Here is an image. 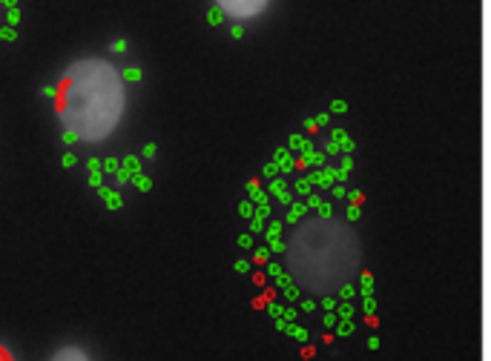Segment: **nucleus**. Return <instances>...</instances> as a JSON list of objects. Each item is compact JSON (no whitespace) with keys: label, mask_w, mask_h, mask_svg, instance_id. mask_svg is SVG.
<instances>
[{"label":"nucleus","mask_w":491,"mask_h":361,"mask_svg":"<svg viewBox=\"0 0 491 361\" xmlns=\"http://www.w3.org/2000/svg\"><path fill=\"white\" fill-rule=\"evenodd\" d=\"M103 169H106V172H112V175H115V172H118V169H121V164H118V161H115V158H106V161H103Z\"/></svg>","instance_id":"nucleus-27"},{"label":"nucleus","mask_w":491,"mask_h":361,"mask_svg":"<svg viewBox=\"0 0 491 361\" xmlns=\"http://www.w3.org/2000/svg\"><path fill=\"white\" fill-rule=\"evenodd\" d=\"M238 246H253V232H244V235H238Z\"/></svg>","instance_id":"nucleus-32"},{"label":"nucleus","mask_w":491,"mask_h":361,"mask_svg":"<svg viewBox=\"0 0 491 361\" xmlns=\"http://www.w3.org/2000/svg\"><path fill=\"white\" fill-rule=\"evenodd\" d=\"M267 312H270L273 318H279V315H282V307H279V304H273V301H267Z\"/></svg>","instance_id":"nucleus-38"},{"label":"nucleus","mask_w":491,"mask_h":361,"mask_svg":"<svg viewBox=\"0 0 491 361\" xmlns=\"http://www.w3.org/2000/svg\"><path fill=\"white\" fill-rule=\"evenodd\" d=\"M282 227H285L282 221H270V224H267V238H273V235H282Z\"/></svg>","instance_id":"nucleus-25"},{"label":"nucleus","mask_w":491,"mask_h":361,"mask_svg":"<svg viewBox=\"0 0 491 361\" xmlns=\"http://www.w3.org/2000/svg\"><path fill=\"white\" fill-rule=\"evenodd\" d=\"M276 166H279V172H290V169H296V161H293V155L288 149H279L276 152Z\"/></svg>","instance_id":"nucleus-7"},{"label":"nucleus","mask_w":491,"mask_h":361,"mask_svg":"<svg viewBox=\"0 0 491 361\" xmlns=\"http://www.w3.org/2000/svg\"><path fill=\"white\" fill-rule=\"evenodd\" d=\"M121 169L132 178V175H138V172H141V164H138V158H124V166H121Z\"/></svg>","instance_id":"nucleus-13"},{"label":"nucleus","mask_w":491,"mask_h":361,"mask_svg":"<svg viewBox=\"0 0 491 361\" xmlns=\"http://www.w3.org/2000/svg\"><path fill=\"white\" fill-rule=\"evenodd\" d=\"M330 141L339 147V152H354V141L348 138V132L345 129H333L330 132Z\"/></svg>","instance_id":"nucleus-6"},{"label":"nucleus","mask_w":491,"mask_h":361,"mask_svg":"<svg viewBox=\"0 0 491 361\" xmlns=\"http://www.w3.org/2000/svg\"><path fill=\"white\" fill-rule=\"evenodd\" d=\"M144 155H147V158H153V155H155V144H147V147H144Z\"/></svg>","instance_id":"nucleus-49"},{"label":"nucleus","mask_w":491,"mask_h":361,"mask_svg":"<svg viewBox=\"0 0 491 361\" xmlns=\"http://www.w3.org/2000/svg\"><path fill=\"white\" fill-rule=\"evenodd\" d=\"M124 49H127V43H124V40H115V43H112V52H124Z\"/></svg>","instance_id":"nucleus-48"},{"label":"nucleus","mask_w":491,"mask_h":361,"mask_svg":"<svg viewBox=\"0 0 491 361\" xmlns=\"http://www.w3.org/2000/svg\"><path fill=\"white\" fill-rule=\"evenodd\" d=\"M307 215V207L305 204H290V212H288V224H299L302 218Z\"/></svg>","instance_id":"nucleus-10"},{"label":"nucleus","mask_w":491,"mask_h":361,"mask_svg":"<svg viewBox=\"0 0 491 361\" xmlns=\"http://www.w3.org/2000/svg\"><path fill=\"white\" fill-rule=\"evenodd\" d=\"M49 361H89V356H86L81 347L69 344V347H61V350H58Z\"/></svg>","instance_id":"nucleus-4"},{"label":"nucleus","mask_w":491,"mask_h":361,"mask_svg":"<svg viewBox=\"0 0 491 361\" xmlns=\"http://www.w3.org/2000/svg\"><path fill=\"white\" fill-rule=\"evenodd\" d=\"M89 183L98 189V186H103V178H101V172H89Z\"/></svg>","instance_id":"nucleus-33"},{"label":"nucleus","mask_w":491,"mask_h":361,"mask_svg":"<svg viewBox=\"0 0 491 361\" xmlns=\"http://www.w3.org/2000/svg\"><path fill=\"white\" fill-rule=\"evenodd\" d=\"M115 178H118V183H127V180H132L130 175H127V172H124V169H118V172H115Z\"/></svg>","instance_id":"nucleus-44"},{"label":"nucleus","mask_w":491,"mask_h":361,"mask_svg":"<svg viewBox=\"0 0 491 361\" xmlns=\"http://www.w3.org/2000/svg\"><path fill=\"white\" fill-rule=\"evenodd\" d=\"M267 249H270V252H285V241H282V235L267 238Z\"/></svg>","instance_id":"nucleus-15"},{"label":"nucleus","mask_w":491,"mask_h":361,"mask_svg":"<svg viewBox=\"0 0 491 361\" xmlns=\"http://www.w3.org/2000/svg\"><path fill=\"white\" fill-rule=\"evenodd\" d=\"M305 147H310V141H305L302 135H290V149H299V152H302Z\"/></svg>","instance_id":"nucleus-19"},{"label":"nucleus","mask_w":491,"mask_h":361,"mask_svg":"<svg viewBox=\"0 0 491 361\" xmlns=\"http://www.w3.org/2000/svg\"><path fill=\"white\" fill-rule=\"evenodd\" d=\"M310 189H313V183H310L307 178L296 180V192H299V195H310Z\"/></svg>","instance_id":"nucleus-20"},{"label":"nucleus","mask_w":491,"mask_h":361,"mask_svg":"<svg viewBox=\"0 0 491 361\" xmlns=\"http://www.w3.org/2000/svg\"><path fill=\"white\" fill-rule=\"evenodd\" d=\"M132 180H135V186L141 189V192H147V189L153 186V180L147 178V175H141V172H138V175H132Z\"/></svg>","instance_id":"nucleus-18"},{"label":"nucleus","mask_w":491,"mask_h":361,"mask_svg":"<svg viewBox=\"0 0 491 361\" xmlns=\"http://www.w3.org/2000/svg\"><path fill=\"white\" fill-rule=\"evenodd\" d=\"M267 272H270L273 278H276V275H282V272H285V270H282V267H279V264H270V267H267Z\"/></svg>","instance_id":"nucleus-42"},{"label":"nucleus","mask_w":491,"mask_h":361,"mask_svg":"<svg viewBox=\"0 0 491 361\" xmlns=\"http://www.w3.org/2000/svg\"><path fill=\"white\" fill-rule=\"evenodd\" d=\"M264 175H267V178H279V166H276V161H270V164L264 166Z\"/></svg>","instance_id":"nucleus-29"},{"label":"nucleus","mask_w":491,"mask_h":361,"mask_svg":"<svg viewBox=\"0 0 491 361\" xmlns=\"http://www.w3.org/2000/svg\"><path fill=\"white\" fill-rule=\"evenodd\" d=\"M89 172H101V161H98V158L89 161Z\"/></svg>","instance_id":"nucleus-45"},{"label":"nucleus","mask_w":491,"mask_h":361,"mask_svg":"<svg viewBox=\"0 0 491 361\" xmlns=\"http://www.w3.org/2000/svg\"><path fill=\"white\" fill-rule=\"evenodd\" d=\"M336 152H339V147L333 144V141H327V155H336Z\"/></svg>","instance_id":"nucleus-51"},{"label":"nucleus","mask_w":491,"mask_h":361,"mask_svg":"<svg viewBox=\"0 0 491 361\" xmlns=\"http://www.w3.org/2000/svg\"><path fill=\"white\" fill-rule=\"evenodd\" d=\"M207 20H210V23H213V26H219L221 20H224V15H221L219 9H210V15H207Z\"/></svg>","instance_id":"nucleus-28"},{"label":"nucleus","mask_w":491,"mask_h":361,"mask_svg":"<svg viewBox=\"0 0 491 361\" xmlns=\"http://www.w3.org/2000/svg\"><path fill=\"white\" fill-rule=\"evenodd\" d=\"M336 318H354V307H351L348 301L336 304Z\"/></svg>","instance_id":"nucleus-17"},{"label":"nucleus","mask_w":491,"mask_h":361,"mask_svg":"<svg viewBox=\"0 0 491 361\" xmlns=\"http://www.w3.org/2000/svg\"><path fill=\"white\" fill-rule=\"evenodd\" d=\"M270 195H276L282 204H290V192H288V186H285V180L282 178H276L270 183Z\"/></svg>","instance_id":"nucleus-8"},{"label":"nucleus","mask_w":491,"mask_h":361,"mask_svg":"<svg viewBox=\"0 0 491 361\" xmlns=\"http://www.w3.org/2000/svg\"><path fill=\"white\" fill-rule=\"evenodd\" d=\"M345 109H348L345 100H333V103H330V112H345Z\"/></svg>","instance_id":"nucleus-39"},{"label":"nucleus","mask_w":491,"mask_h":361,"mask_svg":"<svg viewBox=\"0 0 491 361\" xmlns=\"http://www.w3.org/2000/svg\"><path fill=\"white\" fill-rule=\"evenodd\" d=\"M319 301H322V307H325L327 312H330V310H336V304H339V298H336V296H322Z\"/></svg>","instance_id":"nucleus-21"},{"label":"nucleus","mask_w":491,"mask_h":361,"mask_svg":"<svg viewBox=\"0 0 491 361\" xmlns=\"http://www.w3.org/2000/svg\"><path fill=\"white\" fill-rule=\"evenodd\" d=\"M0 37H3V40H15V29H12V26H3V29H0Z\"/></svg>","instance_id":"nucleus-35"},{"label":"nucleus","mask_w":491,"mask_h":361,"mask_svg":"<svg viewBox=\"0 0 491 361\" xmlns=\"http://www.w3.org/2000/svg\"><path fill=\"white\" fill-rule=\"evenodd\" d=\"M236 270H238V272H247V270H250V264H247V261H236Z\"/></svg>","instance_id":"nucleus-47"},{"label":"nucleus","mask_w":491,"mask_h":361,"mask_svg":"<svg viewBox=\"0 0 491 361\" xmlns=\"http://www.w3.org/2000/svg\"><path fill=\"white\" fill-rule=\"evenodd\" d=\"M270 6V0H216V9L230 20H253Z\"/></svg>","instance_id":"nucleus-3"},{"label":"nucleus","mask_w":491,"mask_h":361,"mask_svg":"<svg viewBox=\"0 0 491 361\" xmlns=\"http://www.w3.org/2000/svg\"><path fill=\"white\" fill-rule=\"evenodd\" d=\"M6 20H9V26H15V23H20V12H17V6H12V9H6Z\"/></svg>","instance_id":"nucleus-24"},{"label":"nucleus","mask_w":491,"mask_h":361,"mask_svg":"<svg viewBox=\"0 0 491 361\" xmlns=\"http://www.w3.org/2000/svg\"><path fill=\"white\" fill-rule=\"evenodd\" d=\"M262 230H264V221L253 215V218H250V232H262Z\"/></svg>","instance_id":"nucleus-30"},{"label":"nucleus","mask_w":491,"mask_h":361,"mask_svg":"<svg viewBox=\"0 0 491 361\" xmlns=\"http://www.w3.org/2000/svg\"><path fill=\"white\" fill-rule=\"evenodd\" d=\"M0 361H15V356H12V353H9L3 344H0Z\"/></svg>","instance_id":"nucleus-41"},{"label":"nucleus","mask_w":491,"mask_h":361,"mask_svg":"<svg viewBox=\"0 0 491 361\" xmlns=\"http://www.w3.org/2000/svg\"><path fill=\"white\" fill-rule=\"evenodd\" d=\"M359 218V204H351L348 207V221H356Z\"/></svg>","instance_id":"nucleus-37"},{"label":"nucleus","mask_w":491,"mask_h":361,"mask_svg":"<svg viewBox=\"0 0 491 361\" xmlns=\"http://www.w3.org/2000/svg\"><path fill=\"white\" fill-rule=\"evenodd\" d=\"M322 161H325L322 152H316L313 147H305L302 149V158L296 161V166H322Z\"/></svg>","instance_id":"nucleus-5"},{"label":"nucleus","mask_w":491,"mask_h":361,"mask_svg":"<svg viewBox=\"0 0 491 361\" xmlns=\"http://www.w3.org/2000/svg\"><path fill=\"white\" fill-rule=\"evenodd\" d=\"M285 330H288L293 338H299V341H305V338H307V330H302V327H293V324H288Z\"/></svg>","instance_id":"nucleus-22"},{"label":"nucleus","mask_w":491,"mask_h":361,"mask_svg":"<svg viewBox=\"0 0 491 361\" xmlns=\"http://www.w3.org/2000/svg\"><path fill=\"white\" fill-rule=\"evenodd\" d=\"M351 166H354V161H351V158H342V166H339V169H345V172H351Z\"/></svg>","instance_id":"nucleus-46"},{"label":"nucleus","mask_w":491,"mask_h":361,"mask_svg":"<svg viewBox=\"0 0 491 361\" xmlns=\"http://www.w3.org/2000/svg\"><path fill=\"white\" fill-rule=\"evenodd\" d=\"M354 332V318H339L336 321V335H351Z\"/></svg>","instance_id":"nucleus-12"},{"label":"nucleus","mask_w":491,"mask_h":361,"mask_svg":"<svg viewBox=\"0 0 491 361\" xmlns=\"http://www.w3.org/2000/svg\"><path fill=\"white\" fill-rule=\"evenodd\" d=\"M98 192H101V198L106 201V207H109V210H118V207H121V195H118V192H112V189H106V186H98Z\"/></svg>","instance_id":"nucleus-9"},{"label":"nucleus","mask_w":491,"mask_h":361,"mask_svg":"<svg viewBox=\"0 0 491 361\" xmlns=\"http://www.w3.org/2000/svg\"><path fill=\"white\" fill-rule=\"evenodd\" d=\"M373 310H376V301H373V296H365V312H368V315H373Z\"/></svg>","instance_id":"nucleus-36"},{"label":"nucleus","mask_w":491,"mask_h":361,"mask_svg":"<svg viewBox=\"0 0 491 361\" xmlns=\"http://www.w3.org/2000/svg\"><path fill=\"white\" fill-rule=\"evenodd\" d=\"M285 298H288V301H296V298H299V287H293V284L285 287Z\"/></svg>","instance_id":"nucleus-31"},{"label":"nucleus","mask_w":491,"mask_h":361,"mask_svg":"<svg viewBox=\"0 0 491 361\" xmlns=\"http://www.w3.org/2000/svg\"><path fill=\"white\" fill-rule=\"evenodd\" d=\"M293 287L307 296H336L362 270V241L342 218H305L285 244Z\"/></svg>","instance_id":"nucleus-1"},{"label":"nucleus","mask_w":491,"mask_h":361,"mask_svg":"<svg viewBox=\"0 0 491 361\" xmlns=\"http://www.w3.org/2000/svg\"><path fill=\"white\" fill-rule=\"evenodd\" d=\"M267 258H270V249H264V246H262V249H256V252H253V261H256V264H264Z\"/></svg>","instance_id":"nucleus-26"},{"label":"nucleus","mask_w":491,"mask_h":361,"mask_svg":"<svg viewBox=\"0 0 491 361\" xmlns=\"http://www.w3.org/2000/svg\"><path fill=\"white\" fill-rule=\"evenodd\" d=\"M121 81L138 83V81H141V69H138V66H127V69H124V75H121Z\"/></svg>","instance_id":"nucleus-14"},{"label":"nucleus","mask_w":491,"mask_h":361,"mask_svg":"<svg viewBox=\"0 0 491 361\" xmlns=\"http://www.w3.org/2000/svg\"><path fill=\"white\" fill-rule=\"evenodd\" d=\"M238 212L244 215V218H253V212H256L253 201H244V204H238Z\"/></svg>","instance_id":"nucleus-23"},{"label":"nucleus","mask_w":491,"mask_h":361,"mask_svg":"<svg viewBox=\"0 0 491 361\" xmlns=\"http://www.w3.org/2000/svg\"><path fill=\"white\" fill-rule=\"evenodd\" d=\"M336 321H339V318H336V312H333V310H330L327 315H325V327H333Z\"/></svg>","instance_id":"nucleus-40"},{"label":"nucleus","mask_w":491,"mask_h":361,"mask_svg":"<svg viewBox=\"0 0 491 361\" xmlns=\"http://www.w3.org/2000/svg\"><path fill=\"white\" fill-rule=\"evenodd\" d=\"M55 100L64 132L84 144L106 141L127 109L121 72L101 58H81L69 66L55 89Z\"/></svg>","instance_id":"nucleus-2"},{"label":"nucleus","mask_w":491,"mask_h":361,"mask_svg":"<svg viewBox=\"0 0 491 361\" xmlns=\"http://www.w3.org/2000/svg\"><path fill=\"white\" fill-rule=\"evenodd\" d=\"M362 296H373V275L362 272Z\"/></svg>","instance_id":"nucleus-16"},{"label":"nucleus","mask_w":491,"mask_h":361,"mask_svg":"<svg viewBox=\"0 0 491 361\" xmlns=\"http://www.w3.org/2000/svg\"><path fill=\"white\" fill-rule=\"evenodd\" d=\"M313 307H316V301H313V298H305V301H302V310H305V312H310Z\"/></svg>","instance_id":"nucleus-43"},{"label":"nucleus","mask_w":491,"mask_h":361,"mask_svg":"<svg viewBox=\"0 0 491 361\" xmlns=\"http://www.w3.org/2000/svg\"><path fill=\"white\" fill-rule=\"evenodd\" d=\"M276 284H279V287L285 290V287H290L293 281H290V275H288V272H282V275H276Z\"/></svg>","instance_id":"nucleus-34"},{"label":"nucleus","mask_w":491,"mask_h":361,"mask_svg":"<svg viewBox=\"0 0 491 361\" xmlns=\"http://www.w3.org/2000/svg\"><path fill=\"white\" fill-rule=\"evenodd\" d=\"M72 164H75V155H72V152H66V155H64V166H72Z\"/></svg>","instance_id":"nucleus-50"},{"label":"nucleus","mask_w":491,"mask_h":361,"mask_svg":"<svg viewBox=\"0 0 491 361\" xmlns=\"http://www.w3.org/2000/svg\"><path fill=\"white\" fill-rule=\"evenodd\" d=\"M310 183H319V186H330L333 178H330V169H319V172H313V175H307Z\"/></svg>","instance_id":"nucleus-11"}]
</instances>
